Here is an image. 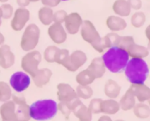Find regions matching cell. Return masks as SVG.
Segmentation results:
<instances>
[{
    "instance_id": "obj_37",
    "label": "cell",
    "mask_w": 150,
    "mask_h": 121,
    "mask_svg": "<svg viewBox=\"0 0 150 121\" xmlns=\"http://www.w3.org/2000/svg\"><path fill=\"white\" fill-rule=\"evenodd\" d=\"M70 54H69V51L67 49H60L59 53L57 54V57L55 59V63H58V64L63 65L67 58L69 57Z\"/></svg>"
},
{
    "instance_id": "obj_10",
    "label": "cell",
    "mask_w": 150,
    "mask_h": 121,
    "mask_svg": "<svg viewBox=\"0 0 150 121\" xmlns=\"http://www.w3.org/2000/svg\"><path fill=\"white\" fill-rule=\"evenodd\" d=\"M30 18V13L25 7H19L16 10L13 20L11 21V27L15 31H21L25 26Z\"/></svg>"
},
{
    "instance_id": "obj_41",
    "label": "cell",
    "mask_w": 150,
    "mask_h": 121,
    "mask_svg": "<svg viewBox=\"0 0 150 121\" xmlns=\"http://www.w3.org/2000/svg\"><path fill=\"white\" fill-rule=\"evenodd\" d=\"M108 35L110 38V41H111L112 46H117L119 41H120V35L116 33H109L108 34Z\"/></svg>"
},
{
    "instance_id": "obj_43",
    "label": "cell",
    "mask_w": 150,
    "mask_h": 121,
    "mask_svg": "<svg viewBox=\"0 0 150 121\" xmlns=\"http://www.w3.org/2000/svg\"><path fill=\"white\" fill-rule=\"evenodd\" d=\"M16 2L21 7H25L29 5L30 1L29 0H16Z\"/></svg>"
},
{
    "instance_id": "obj_14",
    "label": "cell",
    "mask_w": 150,
    "mask_h": 121,
    "mask_svg": "<svg viewBox=\"0 0 150 121\" xmlns=\"http://www.w3.org/2000/svg\"><path fill=\"white\" fill-rule=\"evenodd\" d=\"M15 55L8 45L0 47V66L4 69H8L14 65Z\"/></svg>"
},
{
    "instance_id": "obj_23",
    "label": "cell",
    "mask_w": 150,
    "mask_h": 121,
    "mask_svg": "<svg viewBox=\"0 0 150 121\" xmlns=\"http://www.w3.org/2000/svg\"><path fill=\"white\" fill-rule=\"evenodd\" d=\"M121 91V87L113 79H109L106 82L104 88L105 95L110 98H116L119 96Z\"/></svg>"
},
{
    "instance_id": "obj_34",
    "label": "cell",
    "mask_w": 150,
    "mask_h": 121,
    "mask_svg": "<svg viewBox=\"0 0 150 121\" xmlns=\"http://www.w3.org/2000/svg\"><path fill=\"white\" fill-rule=\"evenodd\" d=\"M76 92L78 97L81 98H83V99H89L93 95V90L88 85H86V86L79 85L76 88Z\"/></svg>"
},
{
    "instance_id": "obj_40",
    "label": "cell",
    "mask_w": 150,
    "mask_h": 121,
    "mask_svg": "<svg viewBox=\"0 0 150 121\" xmlns=\"http://www.w3.org/2000/svg\"><path fill=\"white\" fill-rule=\"evenodd\" d=\"M130 7L134 10H139L142 6V0H127Z\"/></svg>"
},
{
    "instance_id": "obj_24",
    "label": "cell",
    "mask_w": 150,
    "mask_h": 121,
    "mask_svg": "<svg viewBox=\"0 0 150 121\" xmlns=\"http://www.w3.org/2000/svg\"><path fill=\"white\" fill-rule=\"evenodd\" d=\"M120 107L124 111H128L136 105V98L130 89L127 90L120 101Z\"/></svg>"
},
{
    "instance_id": "obj_27",
    "label": "cell",
    "mask_w": 150,
    "mask_h": 121,
    "mask_svg": "<svg viewBox=\"0 0 150 121\" xmlns=\"http://www.w3.org/2000/svg\"><path fill=\"white\" fill-rule=\"evenodd\" d=\"M127 51L129 57H131L132 58H144L149 55V50L147 48L136 43L133 44Z\"/></svg>"
},
{
    "instance_id": "obj_38",
    "label": "cell",
    "mask_w": 150,
    "mask_h": 121,
    "mask_svg": "<svg viewBox=\"0 0 150 121\" xmlns=\"http://www.w3.org/2000/svg\"><path fill=\"white\" fill-rule=\"evenodd\" d=\"M2 17L4 19H8L12 17L13 14V7L10 4H3L1 6Z\"/></svg>"
},
{
    "instance_id": "obj_19",
    "label": "cell",
    "mask_w": 150,
    "mask_h": 121,
    "mask_svg": "<svg viewBox=\"0 0 150 121\" xmlns=\"http://www.w3.org/2000/svg\"><path fill=\"white\" fill-rule=\"evenodd\" d=\"M72 112L74 113L75 116L81 121H90L92 119V112L84 104H82L81 101H80L75 107Z\"/></svg>"
},
{
    "instance_id": "obj_7",
    "label": "cell",
    "mask_w": 150,
    "mask_h": 121,
    "mask_svg": "<svg viewBox=\"0 0 150 121\" xmlns=\"http://www.w3.org/2000/svg\"><path fill=\"white\" fill-rule=\"evenodd\" d=\"M81 34V37L86 42L89 43L91 45L96 43L100 40L101 37L100 34L95 29L93 23L89 20H85L82 22Z\"/></svg>"
},
{
    "instance_id": "obj_18",
    "label": "cell",
    "mask_w": 150,
    "mask_h": 121,
    "mask_svg": "<svg viewBox=\"0 0 150 121\" xmlns=\"http://www.w3.org/2000/svg\"><path fill=\"white\" fill-rule=\"evenodd\" d=\"M106 25L109 29L114 32L124 30L127 27V23L121 17L111 16L107 19Z\"/></svg>"
},
{
    "instance_id": "obj_25",
    "label": "cell",
    "mask_w": 150,
    "mask_h": 121,
    "mask_svg": "<svg viewBox=\"0 0 150 121\" xmlns=\"http://www.w3.org/2000/svg\"><path fill=\"white\" fill-rule=\"evenodd\" d=\"M120 104L115 100L110 99L105 100L101 102L100 110L101 112L108 115H114L117 113L120 110Z\"/></svg>"
},
{
    "instance_id": "obj_4",
    "label": "cell",
    "mask_w": 150,
    "mask_h": 121,
    "mask_svg": "<svg viewBox=\"0 0 150 121\" xmlns=\"http://www.w3.org/2000/svg\"><path fill=\"white\" fill-rule=\"evenodd\" d=\"M40 30L35 23L28 25L24 30L21 41V47L25 51L33 50L38 45L40 39Z\"/></svg>"
},
{
    "instance_id": "obj_50",
    "label": "cell",
    "mask_w": 150,
    "mask_h": 121,
    "mask_svg": "<svg viewBox=\"0 0 150 121\" xmlns=\"http://www.w3.org/2000/svg\"><path fill=\"white\" fill-rule=\"evenodd\" d=\"M61 1H69V0H61Z\"/></svg>"
},
{
    "instance_id": "obj_17",
    "label": "cell",
    "mask_w": 150,
    "mask_h": 121,
    "mask_svg": "<svg viewBox=\"0 0 150 121\" xmlns=\"http://www.w3.org/2000/svg\"><path fill=\"white\" fill-rule=\"evenodd\" d=\"M52 76V72L48 68L38 70L35 76L32 77L35 85L38 88H42L49 82Z\"/></svg>"
},
{
    "instance_id": "obj_33",
    "label": "cell",
    "mask_w": 150,
    "mask_h": 121,
    "mask_svg": "<svg viewBox=\"0 0 150 121\" xmlns=\"http://www.w3.org/2000/svg\"><path fill=\"white\" fill-rule=\"evenodd\" d=\"M130 21L132 26L134 27H142L146 22V16L143 12H136L132 16Z\"/></svg>"
},
{
    "instance_id": "obj_13",
    "label": "cell",
    "mask_w": 150,
    "mask_h": 121,
    "mask_svg": "<svg viewBox=\"0 0 150 121\" xmlns=\"http://www.w3.org/2000/svg\"><path fill=\"white\" fill-rule=\"evenodd\" d=\"M48 34L51 39L57 44H62L67 39V33L61 23H54L49 26Z\"/></svg>"
},
{
    "instance_id": "obj_9",
    "label": "cell",
    "mask_w": 150,
    "mask_h": 121,
    "mask_svg": "<svg viewBox=\"0 0 150 121\" xmlns=\"http://www.w3.org/2000/svg\"><path fill=\"white\" fill-rule=\"evenodd\" d=\"M13 101L16 104V115L17 120L28 121L30 120L29 106L26 104L24 97L13 95Z\"/></svg>"
},
{
    "instance_id": "obj_12",
    "label": "cell",
    "mask_w": 150,
    "mask_h": 121,
    "mask_svg": "<svg viewBox=\"0 0 150 121\" xmlns=\"http://www.w3.org/2000/svg\"><path fill=\"white\" fill-rule=\"evenodd\" d=\"M57 96L59 101L69 102L79 98L76 92L68 84L61 83L57 85Z\"/></svg>"
},
{
    "instance_id": "obj_3",
    "label": "cell",
    "mask_w": 150,
    "mask_h": 121,
    "mask_svg": "<svg viewBox=\"0 0 150 121\" xmlns=\"http://www.w3.org/2000/svg\"><path fill=\"white\" fill-rule=\"evenodd\" d=\"M57 112V102L51 99L35 101L29 107L30 117L36 120H51L55 117Z\"/></svg>"
},
{
    "instance_id": "obj_30",
    "label": "cell",
    "mask_w": 150,
    "mask_h": 121,
    "mask_svg": "<svg viewBox=\"0 0 150 121\" xmlns=\"http://www.w3.org/2000/svg\"><path fill=\"white\" fill-rule=\"evenodd\" d=\"M92 46L99 53H103L105 49L112 47V45H111V42L110 41L109 37L107 34L103 38H100V40L98 43L93 44Z\"/></svg>"
},
{
    "instance_id": "obj_49",
    "label": "cell",
    "mask_w": 150,
    "mask_h": 121,
    "mask_svg": "<svg viewBox=\"0 0 150 121\" xmlns=\"http://www.w3.org/2000/svg\"><path fill=\"white\" fill-rule=\"evenodd\" d=\"M1 19H0V26H1Z\"/></svg>"
},
{
    "instance_id": "obj_45",
    "label": "cell",
    "mask_w": 150,
    "mask_h": 121,
    "mask_svg": "<svg viewBox=\"0 0 150 121\" xmlns=\"http://www.w3.org/2000/svg\"><path fill=\"white\" fill-rule=\"evenodd\" d=\"M111 120V119L109 117H108V116H103V117H101L99 119V120Z\"/></svg>"
},
{
    "instance_id": "obj_21",
    "label": "cell",
    "mask_w": 150,
    "mask_h": 121,
    "mask_svg": "<svg viewBox=\"0 0 150 121\" xmlns=\"http://www.w3.org/2000/svg\"><path fill=\"white\" fill-rule=\"evenodd\" d=\"M95 79H96V77H95L93 72L89 70V68H87L78 73L76 80L78 82V84H79V85L86 86V85H89L93 83Z\"/></svg>"
},
{
    "instance_id": "obj_5",
    "label": "cell",
    "mask_w": 150,
    "mask_h": 121,
    "mask_svg": "<svg viewBox=\"0 0 150 121\" xmlns=\"http://www.w3.org/2000/svg\"><path fill=\"white\" fill-rule=\"evenodd\" d=\"M42 60V55L38 51L27 53L21 60V68L26 73L33 77L38 70V65Z\"/></svg>"
},
{
    "instance_id": "obj_8",
    "label": "cell",
    "mask_w": 150,
    "mask_h": 121,
    "mask_svg": "<svg viewBox=\"0 0 150 121\" xmlns=\"http://www.w3.org/2000/svg\"><path fill=\"white\" fill-rule=\"evenodd\" d=\"M30 78L27 73L18 71L13 73L10 79V84L12 88L18 93L26 90L30 85Z\"/></svg>"
},
{
    "instance_id": "obj_16",
    "label": "cell",
    "mask_w": 150,
    "mask_h": 121,
    "mask_svg": "<svg viewBox=\"0 0 150 121\" xmlns=\"http://www.w3.org/2000/svg\"><path fill=\"white\" fill-rule=\"evenodd\" d=\"M129 89L134 95L135 98L139 100V102H144L150 98V90L144 84H139V85L132 84Z\"/></svg>"
},
{
    "instance_id": "obj_26",
    "label": "cell",
    "mask_w": 150,
    "mask_h": 121,
    "mask_svg": "<svg viewBox=\"0 0 150 121\" xmlns=\"http://www.w3.org/2000/svg\"><path fill=\"white\" fill-rule=\"evenodd\" d=\"M79 98H76L73 101H69V102H63V101H60L59 104H57V108L58 110H59L62 112V114L64 115L65 117L66 120H69L70 117V115L71 112L73 111V109L75 108L76 105L80 102Z\"/></svg>"
},
{
    "instance_id": "obj_29",
    "label": "cell",
    "mask_w": 150,
    "mask_h": 121,
    "mask_svg": "<svg viewBox=\"0 0 150 121\" xmlns=\"http://www.w3.org/2000/svg\"><path fill=\"white\" fill-rule=\"evenodd\" d=\"M134 114L138 118L146 119L148 118L150 115V109L149 106L144 104H138L133 107Z\"/></svg>"
},
{
    "instance_id": "obj_2",
    "label": "cell",
    "mask_w": 150,
    "mask_h": 121,
    "mask_svg": "<svg viewBox=\"0 0 150 121\" xmlns=\"http://www.w3.org/2000/svg\"><path fill=\"white\" fill-rule=\"evenodd\" d=\"M125 74L131 84H144L149 75V67L142 58H132L128 60L125 68Z\"/></svg>"
},
{
    "instance_id": "obj_20",
    "label": "cell",
    "mask_w": 150,
    "mask_h": 121,
    "mask_svg": "<svg viewBox=\"0 0 150 121\" xmlns=\"http://www.w3.org/2000/svg\"><path fill=\"white\" fill-rule=\"evenodd\" d=\"M113 10L118 16L126 17L130 14L131 7L127 0H116L113 4Z\"/></svg>"
},
{
    "instance_id": "obj_1",
    "label": "cell",
    "mask_w": 150,
    "mask_h": 121,
    "mask_svg": "<svg viewBox=\"0 0 150 121\" xmlns=\"http://www.w3.org/2000/svg\"><path fill=\"white\" fill-rule=\"evenodd\" d=\"M129 54L127 51L118 46H112L103 55L105 68L114 73H120L124 71L129 60Z\"/></svg>"
},
{
    "instance_id": "obj_15",
    "label": "cell",
    "mask_w": 150,
    "mask_h": 121,
    "mask_svg": "<svg viewBox=\"0 0 150 121\" xmlns=\"http://www.w3.org/2000/svg\"><path fill=\"white\" fill-rule=\"evenodd\" d=\"M0 115L4 121L17 120L16 115V104L13 101H7L0 107Z\"/></svg>"
},
{
    "instance_id": "obj_47",
    "label": "cell",
    "mask_w": 150,
    "mask_h": 121,
    "mask_svg": "<svg viewBox=\"0 0 150 121\" xmlns=\"http://www.w3.org/2000/svg\"><path fill=\"white\" fill-rule=\"evenodd\" d=\"M39 0H29V1H32V2H37V1H38Z\"/></svg>"
},
{
    "instance_id": "obj_32",
    "label": "cell",
    "mask_w": 150,
    "mask_h": 121,
    "mask_svg": "<svg viewBox=\"0 0 150 121\" xmlns=\"http://www.w3.org/2000/svg\"><path fill=\"white\" fill-rule=\"evenodd\" d=\"M12 97V91L10 85L6 82H0V101L5 102Z\"/></svg>"
},
{
    "instance_id": "obj_11",
    "label": "cell",
    "mask_w": 150,
    "mask_h": 121,
    "mask_svg": "<svg viewBox=\"0 0 150 121\" xmlns=\"http://www.w3.org/2000/svg\"><path fill=\"white\" fill-rule=\"evenodd\" d=\"M82 18L78 13H72L67 15L64 19L65 29L70 35H76L79 32L82 24Z\"/></svg>"
},
{
    "instance_id": "obj_36",
    "label": "cell",
    "mask_w": 150,
    "mask_h": 121,
    "mask_svg": "<svg viewBox=\"0 0 150 121\" xmlns=\"http://www.w3.org/2000/svg\"><path fill=\"white\" fill-rule=\"evenodd\" d=\"M101 102H102V99L100 98H94L90 101L88 109L92 112V114H99L101 112Z\"/></svg>"
},
{
    "instance_id": "obj_42",
    "label": "cell",
    "mask_w": 150,
    "mask_h": 121,
    "mask_svg": "<svg viewBox=\"0 0 150 121\" xmlns=\"http://www.w3.org/2000/svg\"><path fill=\"white\" fill-rule=\"evenodd\" d=\"M43 5L48 6L49 7H54L58 5L61 0H41Z\"/></svg>"
},
{
    "instance_id": "obj_6",
    "label": "cell",
    "mask_w": 150,
    "mask_h": 121,
    "mask_svg": "<svg viewBox=\"0 0 150 121\" xmlns=\"http://www.w3.org/2000/svg\"><path fill=\"white\" fill-rule=\"evenodd\" d=\"M86 60H87V57L86 54L80 50H76L69 56L65 63L63 64V66L69 71L75 72L81 66H83Z\"/></svg>"
},
{
    "instance_id": "obj_28",
    "label": "cell",
    "mask_w": 150,
    "mask_h": 121,
    "mask_svg": "<svg viewBox=\"0 0 150 121\" xmlns=\"http://www.w3.org/2000/svg\"><path fill=\"white\" fill-rule=\"evenodd\" d=\"M54 11L49 7H43L38 11V18L43 25L48 26L53 22Z\"/></svg>"
},
{
    "instance_id": "obj_48",
    "label": "cell",
    "mask_w": 150,
    "mask_h": 121,
    "mask_svg": "<svg viewBox=\"0 0 150 121\" xmlns=\"http://www.w3.org/2000/svg\"><path fill=\"white\" fill-rule=\"evenodd\" d=\"M8 1V0H0V1H1V2H6V1Z\"/></svg>"
},
{
    "instance_id": "obj_46",
    "label": "cell",
    "mask_w": 150,
    "mask_h": 121,
    "mask_svg": "<svg viewBox=\"0 0 150 121\" xmlns=\"http://www.w3.org/2000/svg\"><path fill=\"white\" fill-rule=\"evenodd\" d=\"M1 17H2V12H1V7H0V19H1Z\"/></svg>"
},
{
    "instance_id": "obj_44",
    "label": "cell",
    "mask_w": 150,
    "mask_h": 121,
    "mask_svg": "<svg viewBox=\"0 0 150 121\" xmlns=\"http://www.w3.org/2000/svg\"><path fill=\"white\" fill-rule=\"evenodd\" d=\"M4 35L0 32V45L4 43Z\"/></svg>"
},
{
    "instance_id": "obj_31",
    "label": "cell",
    "mask_w": 150,
    "mask_h": 121,
    "mask_svg": "<svg viewBox=\"0 0 150 121\" xmlns=\"http://www.w3.org/2000/svg\"><path fill=\"white\" fill-rule=\"evenodd\" d=\"M59 50L60 48L55 46H50L47 47L46 49L44 51V59L45 61L49 63H55V59Z\"/></svg>"
},
{
    "instance_id": "obj_35",
    "label": "cell",
    "mask_w": 150,
    "mask_h": 121,
    "mask_svg": "<svg viewBox=\"0 0 150 121\" xmlns=\"http://www.w3.org/2000/svg\"><path fill=\"white\" fill-rule=\"evenodd\" d=\"M133 44H135V41L132 36H120L117 46L127 51Z\"/></svg>"
},
{
    "instance_id": "obj_39",
    "label": "cell",
    "mask_w": 150,
    "mask_h": 121,
    "mask_svg": "<svg viewBox=\"0 0 150 121\" xmlns=\"http://www.w3.org/2000/svg\"><path fill=\"white\" fill-rule=\"evenodd\" d=\"M67 15V13L64 10H58L53 15V21H54V23H63L64 21V19H65Z\"/></svg>"
},
{
    "instance_id": "obj_22",
    "label": "cell",
    "mask_w": 150,
    "mask_h": 121,
    "mask_svg": "<svg viewBox=\"0 0 150 121\" xmlns=\"http://www.w3.org/2000/svg\"><path fill=\"white\" fill-rule=\"evenodd\" d=\"M88 68L92 70L95 74L96 79L101 78L105 73V66L100 57H96L92 61Z\"/></svg>"
}]
</instances>
